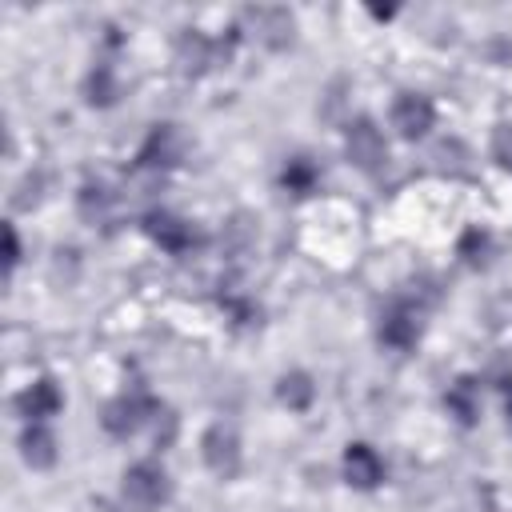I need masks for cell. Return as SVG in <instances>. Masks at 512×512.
Listing matches in <instances>:
<instances>
[{"label":"cell","mask_w":512,"mask_h":512,"mask_svg":"<svg viewBox=\"0 0 512 512\" xmlns=\"http://www.w3.org/2000/svg\"><path fill=\"white\" fill-rule=\"evenodd\" d=\"M436 124V108L424 92H400L392 100V128L404 136V140H420L428 136Z\"/></svg>","instance_id":"8fae6325"},{"label":"cell","mask_w":512,"mask_h":512,"mask_svg":"<svg viewBox=\"0 0 512 512\" xmlns=\"http://www.w3.org/2000/svg\"><path fill=\"white\" fill-rule=\"evenodd\" d=\"M16 412L24 416V424H48L60 408H64V392H60V384L52 380V376H36V380H28L20 392H16Z\"/></svg>","instance_id":"9c48e42d"},{"label":"cell","mask_w":512,"mask_h":512,"mask_svg":"<svg viewBox=\"0 0 512 512\" xmlns=\"http://www.w3.org/2000/svg\"><path fill=\"white\" fill-rule=\"evenodd\" d=\"M376 336H380V344H388V348H396V352L416 348V344H420V304H416L412 296L388 300V308L380 312Z\"/></svg>","instance_id":"277c9868"},{"label":"cell","mask_w":512,"mask_h":512,"mask_svg":"<svg viewBox=\"0 0 512 512\" xmlns=\"http://www.w3.org/2000/svg\"><path fill=\"white\" fill-rule=\"evenodd\" d=\"M184 156V136L176 124H152L140 152H136V168H148V172H164V168H176Z\"/></svg>","instance_id":"ba28073f"},{"label":"cell","mask_w":512,"mask_h":512,"mask_svg":"<svg viewBox=\"0 0 512 512\" xmlns=\"http://www.w3.org/2000/svg\"><path fill=\"white\" fill-rule=\"evenodd\" d=\"M120 492H124V500H128L132 508L152 512V508H164V504H168L172 480H168L164 464H156V460H136L132 468H124Z\"/></svg>","instance_id":"7a4b0ae2"},{"label":"cell","mask_w":512,"mask_h":512,"mask_svg":"<svg viewBox=\"0 0 512 512\" xmlns=\"http://www.w3.org/2000/svg\"><path fill=\"white\" fill-rule=\"evenodd\" d=\"M80 216L88 220V224H104L108 216H112V192L100 184V180H88L84 188H80Z\"/></svg>","instance_id":"ac0fdd59"},{"label":"cell","mask_w":512,"mask_h":512,"mask_svg":"<svg viewBox=\"0 0 512 512\" xmlns=\"http://www.w3.org/2000/svg\"><path fill=\"white\" fill-rule=\"evenodd\" d=\"M144 232H148V240H152L156 248H164L168 256H188V252L200 248V240H204L192 220H184V216H176V212H168V208L144 212Z\"/></svg>","instance_id":"3957f363"},{"label":"cell","mask_w":512,"mask_h":512,"mask_svg":"<svg viewBox=\"0 0 512 512\" xmlns=\"http://www.w3.org/2000/svg\"><path fill=\"white\" fill-rule=\"evenodd\" d=\"M236 32H248L252 40H260L264 48H288L296 40V16L288 8H276V4H260V8H248L240 16V28Z\"/></svg>","instance_id":"5b68a950"},{"label":"cell","mask_w":512,"mask_h":512,"mask_svg":"<svg viewBox=\"0 0 512 512\" xmlns=\"http://www.w3.org/2000/svg\"><path fill=\"white\" fill-rule=\"evenodd\" d=\"M396 16V8H372V20H392Z\"/></svg>","instance_id":"cb8c5ba5"},{"label":"cell","mask_w":512,"mask_h":512,"mask_svg":"<svg viewBox=\"0 0 512 512\" xmlns=\"http://www.w3.org/2000/svg\"><path fill=\"white\" fill-rule=\"evenodd\" d=\"M276 400H280L288 412H308V408L316 404V380H312L304 368L284 372V376L276 380Z\"/></svg>","instance_id":"9a60e30c"},{"label":"cell","mask_w":512,"mask_h":512,"mask_svg":"<svg viewBox=\"0 0 512 512\" xmlns=\"http://www.w3.org/2000/svg\"><path fill=\"white\" fill-rule=\"evenodd\" d=\"M20 264V236H16V224H4V276H12Z\"/></svg>","instance_id":"7402d4cb"},{"label":"cell","mask_w":512,"mask_h":512,"mask_svg":"<svg viewBox=\"0 0 512 512\" xmlns=\"http://www.w3.org/2000/svg\"><path fill=\"white\" fill-rule=\"evenodd\" d=\"M20 456H24V464L36 468V472L52 468V464L60 460V444H56L52 428H48V424H24V432H20Z\"/></svg>","instance_id":"5bb4252c"},{"label":"cell","mask_w":512,"mask_h":512,"mask_svg":"<svg viewBox=\"0 0 512 512\" xmlns=\"http://www.w3.org/2000/svg\"><path fill=\"white\" fill-rule=\"evenodd\" d=\"M492 160L504 172H512V124H496V132H492Z\"/></svg>","instance_id":"44dd1931"},{"label":"cell","mask_w":512,"mask_h":512,"mask_svg":"<svg viewBox=\"0 0 512 512\" xmlns=\"http://www.w3.org/2000/svg\"><path fill=\"white\" fill-rule=\"evenodd\" d=\"M316 184H320V168H316L308 156L284 160V168H280V188H284L288 196H312Z\"/></svg>","instance_id":"2e32d148"},{"label":"cell","mask_w":512,"mask_h":512,"mask_svg":"<svg viewBox=\"0 0 512 512\" xmlns=\"http://www.w3.org/2000/svg\"><path fill=\"white\" fill-rule=\"evenodd\" d=\"M160 408H164V404H160L152 392H144V388H128V392L112 396V400L100 408V424H104L108 436L128 440L132 432H140L144 424H152V420L160 416Z\"/></svg>","instance_id":"6da1fadb"},{"label":"cell","mask_w":512,"mask_h":512,"mask_svg":"<svg viewBox=\"0 0 512 512\" xmlns=\"http://www.w3.org/2000/svg\"><path fill=\"white\" fill-rule=\"evenodd\" d=\"M456 256L468 264V268H484L488 264V256H492V236L484 232V228H464L460 232V240H456Z\"/></svg>","instance_id":"d6986e66"},{"label":"cell","mask_w":512,"mask_h":512,"mask_svg":"<svg viewBox=\"0 0 512 512\" xmlns=\"http://www.w3.org/2000/svg\"><path fill=\"white\" fill-rule=\"evenodd\" d=\"M200 456H204V464H208L212 476L232 480V476L240 472V460H244L236 428H232V424H212V428L200 436Z\"/></svg>","instance_id":"52a82bcc"},{"label":"cell","mask_w":512,"mask_h":512,"mask_svg":"<svg viewBox=\"0 0 512 512\" xmlns=\"http://www.w3.org/2000/svg\"><path fill=\"white\" fill-rule=\"evenodd\" d=\"M116 96H120L116 68H112V64H96V68L88 72V80H84V100H88L92 108H108V104H116Z\"/></svg>","instance_id":"e0dca14e"},{"label":"cell","mask_w":512,"mask_h":512,"mask_svg":"<svg viewBox=\"0 0 512 512\" xmlns=\"http://www.w3.org/2000/svg\"><path fill=\"white\" fill-rule=\"evenodd\" d=\"M220 308H224V312H228V320H232V324H240V328L260 324V308H256L248 296H240V292H224V296H220Z\"/></svg>","instance_id":"ffe728a7"},{"label":"cell","mask_w":512,"mask_h":512,"mask_svg":"<svg viewBox=\"0 0 512 512\" xmlns=\"http://www.w3.org/2000/svg\"><path fill=\"white\" fill-rule=\"evenodd\" d=\"M220 56V44L212 36H204L200 28H184L176 36V48H172V60H176V72L180 76H204Z\"/></svg>","instance_id":"30bf717a"},{"label":"cell","mask_w":512,"mask_h":512,"mask_svg":"<svg viewBox=\"0 0 512 512\" xmlns=\"http://www.w3.org/2000/svg\"><path fill=\"white\" fill-rule=\"evenodd\" d=\"M500 392H504V420H508V428H512V376H504Z\"/></svg>","instance_id":"603a6c76"},{"label":"cell","mask_w":512,"mask_h":512,"mask_svg":"<svg viewBox=\"0 0 512 512\" xmlns=\"http://www.w3.org/2000/svg\"><path fill=\"white\" fill-rule=\"evenodd\" d=\"M344 156H348L360 172H368V176H376V172L384 168L388 144H384V132L376 128V120L356 116V120L344 128Z\"/></svg>","instance_id":"8992f818"},{"label":"cell","mask_w":512,"mask_h":512,"mask_svg":"<svg viewBox=\"0 0 512 512\" xmlns=\"http://www.w3.org/2000/svg\"><path fill=\"white\" fill-rule=\"evenodd\" d=\"M340 472H344V480H348L352 488H360V492H372V488L384 484V460H380V452H376L372 444H364V440H352V444L344 448Z\"/></svg>","instance_id":"7c38bea8"},{"label":"cell","mask_w":512,"mask_h":512,"mask_svg":"<svg viewBox=\"0 0 512 512\" xmlns=\"http://www.w3.org/2000/svg\"><path fill=\"white\" fill-rule=\"evenodd\" d=\"M444 408L460 428H472L480 420V384H476V376H456L444 392Z\"/></svg>","instance_id":"4fadbf2b"}]
</instances>
